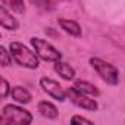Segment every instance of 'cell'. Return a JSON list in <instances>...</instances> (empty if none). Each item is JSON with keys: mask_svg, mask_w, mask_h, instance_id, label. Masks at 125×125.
<instances>
[{"mask_svg": "<svg viewBox=\"0 0 125 125\" xmlns=\"http://www.w3.org/2000/svg\"><path fill=\"white\" fill-rule=\"evenodd\" d=\"M57 24L62 28V31H65L66 34H69L72 37H81V34H83V30H81V27L77 21L66 19V18H59Z\"/></svg>", "mask_w": 125, "mask_h": 125, "instance_id": "obj_9", "label": "cell"}, {"mask_svg": "<svg viewBox=\"0 0 125 125\" xmlns=\"http://www.w3.org/2000/svg\"><path fill=\"white\" fill-rule=\"evenodd\" d=\"M0 81H2V91H0V94H2V99H6L9 94H10V90H12V87L9 85V83L6 81V78H0Z\"/></svg>", "mask_w": 125, "mask_h": 125, "instance_id": "obj_15", "label": "cell"}, {"mask_svg": "<svg viewBox=\"0 0 125 125\" xmlns=\"http://www.w3.org/2000/svg\"><path fill=\"white\" fill-rule=\"evenodd\" d=\"M66 96H68V99L71 100V103L75 104V106L80 107V109L90 110V112H96V110L99 109L97 102H96L91 96H88V94L83 93L81 90H78L77 87H69V88H66Z\"/></svg>", "mask_w": 125, "mask_h": 125, "instance_id": "obj_5", "label": "cell"}, {"mask_svg": "<svg viewBox=\"0 0 125 125\" xmlns=\"http://www.w3.org/2000/svg\"><path fill=\"white\" fill-rule=\"evenodd\" d=\"M74 87H77L78 90H81L83 93H85V94H88V96H99L100 94V90L94 85V84H91V83H88V81H83V80H77L75 81V84H74Z\"/></svg>", "mask_w": 125, "mask_h": 125, "instance_id": "obj_12", "label": "cell"}, {"mask_svg": "<svg viewBox=\"0 0 125 125\" xmlns=\"http://www.w3.org/2000/svg\"><path fill=\"white\" fill-rule=\"evenodd\" d=\"M3 6H6L8 9H10L15 13H24L25 12V3L24 0H2Z\"/></svg>", "mask_w": 125, "mask_h": 125, "instance_id": "obj_13", "label": "cell"}, {"mask_svg": "<svg viewBox=\"0 0 125 125\" xmlns=\"http://www.w3.org/2000/svg\"><path fill=\"white\" fill-rule=\"evenodd\" d=\"M9 50L12 53L13 60L19 66H24L27 69H37L40 66V57L35 53V50H31L28 46L19 43V41H12L9 44Z\"/></svg>", "mask_w": 125, "mask_h": 125, "instance_id": "obj_1", "label": "cell"}, {"mask_svg": "<svg viewBox=\"0 0 125 125\" xmlns=\"http://www.w3.org/2000/svg\"><path fill=\"white\" fill-rule=\"evenodd\" d=\"M10 96H12V99H13L15 102H18L19 104H28V103L31 102V99H32L31 93H30L25 87H22V85H15V87H12Z\"/></svg>", "mask_w": 125, "mask_h": 125, "instance_id": "obj_11", "label": "cell"}, {"mask_svg": "<svg viewBox=\"0 0 125 125\" xmlns=\"http://www.w3.org/2000/svg\"><path fill=\"white\" fill-rule=\"evenodd\" d=\"M40 87L44 93H47L50 97H53L57 102H65L68 99L66 88H63L57 81H54L49 77H41L40 78Z\"/></svg>", "mask_w": 125, "mask_h": 125, "instance_id": "obj_6", "label": "cell"}, {"mask_svg": "<svg viewBox=\"0 0 125 125\" xmlns=\"http://www.w3.org/2000/svg\"><path fill=\"white\" fill-rule=\"evenodd\" d=\"M0 122L5 125H30L32 122V115L30 110L18 104H5L2 109Z\"/></svg>", "mask_w": 125, "mask_h": 125, "instance_id": "obj_2", "label": "cell"}, {"mask_svg": "<svg viewBox=\"0 0 125 125\" xmlns=\"http://www.w3.org/2000/svg\"><path fill=\"white\" fill-rule=\"evenodd\" d=\"M12 62H15V60L12 57L10 50H8L5 46H2V47H0V63H2V66L3 68L12 66Z\"/></svg>", "mask_w": 125, "mask_h": 125, "instance_id": "obj_14", "label": "cell"}, {"mask_svg": "<svg viewBox=\"0 0 125 125\" xmlns=\"http://www.w3.org/2000/svg\"><path fill=\"white\" fill-rule=\"evenodd\" d=\"M54 72H56L60 78H63L65 81H74V80H75V75H77L75 69H74L69 63L63 62V60L54 62Z\"/></svg>", "mask_w": 125, "mask_h": 125, "instance_id": "obj_7", "label": "cell"}, {"mask_svg": "<svg viewBox=\"0 0 125 125\" xmlns=\"http://www.w3.org/2000/svg\"><path fill=\"white\" fill-rule=\"evenodd\" d=\"M71 124H93V121H90V119H87V118H83V116L75 115V116H72V118H71Z\"/></svg>", "mask_w": 125, "mask_h": 125, "instance_id": "obj_16", "label": "cell"}, {"mask_svg": "<svg viewBox=\"0 0 125 125\" xmlns=\"http://www.w3.org/2000/svg\"><path fill=\"white\" fill-rule=\"evenodd\" d=\"M37 110L43 118H47V119H56L59 116L57 107L53 103L47 102V100H40L38 104H37Z\"/></svg>", "mask_w": 125, "mask_h": 125, "instance_id": "obj_10", "label": "cell"}, {"mask_svg": "<svg viewBox=\"0 0 125 125\" xmlns=\"http://www.w3.org/2000/svg\"><path fill=\"white\" fill-rule=\"evenodd\" d=\"M31 46L35 50V53L38 54V57L44 62H53L54 63L57 60H62V53L53 44H50L49 41H46L43 38L32 37L31 38Z\"/></svg>", "mask_w": 125, "mask_h": 125, "instance_id": "obj_4", "label": "cell"}, {"mask_svg": "<svg viewBox=\"0 0 125 125\" xmlns=\"http://www.w3.org/2000/svg\"><path fill=\"white\" fill-rule=\"evenodd\" d=\"M0 25L5 30H9V31H15L19 28V22L18 19H15L12 16V13L8 10L6 6H2L0 8Z\"/></svg>", "mask_w": 125, "mask_h": 125, "instance_id": "obj_8", "label": "cell"}, {"mask_svg": "<svg viewBox=\"0 0 125 125\" xmlns=\"http://www.w3.org/2000/svg\"><path fill=\"white\" fill-rule=\"evenodd\" d=\"M90 65L93 69L99 74V77L109 85H116L119 84V69L113 66L110 62H106L100 57H91Z\"/></svg>", "mask_w": 125, "mask_h": 125, "instance_id": "obj_3", "label": "cell"}]
</instances>
